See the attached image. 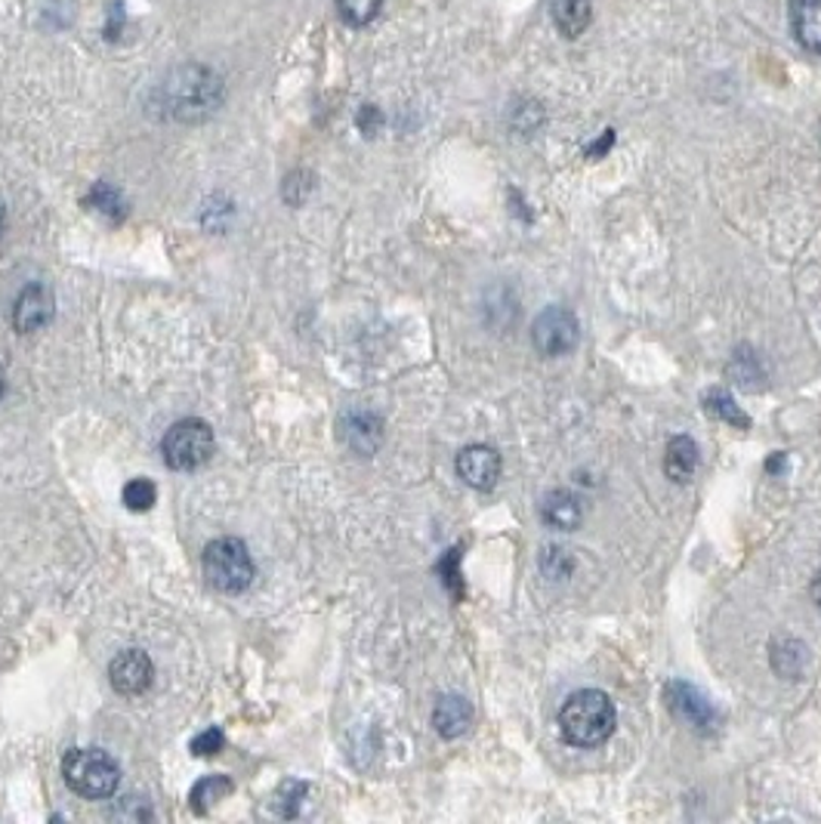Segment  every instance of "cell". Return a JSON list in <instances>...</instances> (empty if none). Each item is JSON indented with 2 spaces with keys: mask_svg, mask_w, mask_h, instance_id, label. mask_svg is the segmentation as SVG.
Here are the masks:
<instances>
[{
  "mask_svg": "<svg viewBox=\"0 0 821 824\" xmlns=\"http://www.w3.org/2000/svg\"><path fill=\"white\" fill-rule=\"evenodd\" d=\"M213 445L216 441H213L211 423L186 417V421L173 423L167 429V436L161 441V454H164V463L171 470L191 473V470H201L204 463L211 461Z\"/></svg>",
  "mask_w": 821,
  "mask_h": 824,
  "instance_id": "cell-5",
  "label": "cell"
},
{
  "mask_svg": "<svg viewBox=\"0 0 821 824\" xmlns=\"http://www.w3.org/2000/svg\"><path fill=\"white\" fill-rule=\"evenodd\" d=\"M62 775H65V785L84 800H109L121 782V769L115 760L105 750L96 748L69 750L62 760Z\"/></svg>",
  "mask_w": 821,
  "mask_h": 824,
  "instance_id": "cell-3",
  "label": "cell"
},
{
  "mask_svg": "<svg viewBox=\"0 0 821 824\" xmlns=\"http://www.w3.org/2000/svg\"><path fill=\"white\" fill-rule=\"evenodd\" d=\"M572 557L565 553V550H559V547H550V550H544V557H540V569L547 572V575L553 577V580H565L569 572H572Z\"/></svg>",
  "mask_w": 821,
  "mask_h": 824,
  "instance_id": "cell-22",
  "label": "cell"
},
{
  "mask_svg": "<svg viewBox=\"0 0 821 824\" xmlns=\"http://www.w3.org/2000/svg\"><path fill=\"white\" fill-rule=\"evenodd\" d=\"M306 794L303 782H285L282 790H278V797H275V809L285 815V819H294L297 815V803H300V797Z\"/></svg>",
  "mask_w": 821,
  "mask_h": 824,
  "instance_id": "cell-23",
  "label": "cell"
},
{
  "mask_svg": "<svg viewBox=\"0 0 821 824\" xmlns=\"http://www.w3.org/2000/svg\"><path fill=\"white\" fill-rule=\"evenodd\" d=\"M0 399H3V374H0Z\"/></svg>",
  "mask_w": 821,
  "mask_h": 824,
  "instance_id": "cell-27",
  "label": "cell"
},
{
  "mask_svg": "<svg viewBox=\"0 0 821 824\" xmlns=\"http://www.w3.org/2000/svg\"><path fill=\"white\" fill-rule=\"evenodd\" d=\"M550 13H553L556 28H559L565 38L584 35L593 20L590 0H550Z\"/></svg>",
  "mask_w": 821,
  "mask_h": 824,
  "instance_id": "cell-16",
  "label": "cell"
},
{
  "mask_svg": "<svg viewBox=\"0 0 821 824\" xmlns=\"http://www.w3.org/2000/svg\"><path fill=\"white\" fill-rule=\"evenodd\" d=\"M124 507L127 510H134V513H146V510H152L154 500H158V488H154L149 479H130L124 485Z\"/></svg>",
  "mask_w": 821,
  "mask_h": 824,
  "instance_id": "cell-21",
  "label": "cell"
},
{
  "mask_svg": "<svg viewBox=\"0 0 821 824\" xmlns=\"http://www.w3.org/2000/svg\"><path fill=\"white\" fill-rule=\"evenodd\" d=\"M532 344L540 355H565L577 346V319L565 307L544 309L532 325Z\"/></svg>",
  "mask_w": 821,
  "mask_h": 824,
  "instance_id": "cell-6",
  "label": "cell"
},
{
  "mask_svg": "<svg viewBox=\"0 0 821 824\" xmlns=\"http://www.w3.org/2000/svg\"><path fill=\"white\" fill-rule=\"evenodd\" d=\"M698 470V445L688 436H673L668 441V454H664V473L673 482H688Z\"/></svg>",
  "mask_w": 821,
  "mask_h": 824,
  "instance_id": "cell-15",
  "label": "cell"
},
{
  "mask_svg": "<svg viewBox=\"0 0 821 824\" xmlns=\"http://www.w3.org/2000/svg\"><path fill=\"white\" fill-rule=\"evenodd\" d=\"M458 476L476 491H492L500 479V454L492 445H467L458 454Z\"/></svg>",
  "mask_w": 821,
  "mask_h": 824,
  "instance_id": "cell-8",
  "label": "cell"
},
{
  "mask_svg": "<svg viewBox=\"0 0 821 824\" xmlns=\"http://www.w3.org/2000/svg\"><path fill=\"white\" fill-rule=\"evenodd\" d=\"M152 676H154V664L152 658L146 652H139V649H127V652H121L112 661V667H109V679H112V689L117 695H124V698H136V695H142V691L152 686Z\"/></svg>",
  "mask_w": 821,
  "mask_h": 824,
  "instance_id": "cell-7",
  "label": "cell"
},
{
  "mask_svg": "<svg viewBox=\"0 0 821 824\" xmlns=\"http://www.w3.org/2000/svg\"><path fill=\"white\" fill-rule=\"evenodd\" d=\"M670 710H676L686 723H692L695 728H710L717 723V710L710 708L701 691H695L688 683H670Z\"/></svg>",
  "mask_w": 821,
  "mask_h": 824,
  "instance_id": "cell-11",
  "label": "cell"
},
{
  "mask_svg": "<svg viewBox=\"0 0 821 824\" xmlns=\"http://www.w3.org/2000/svg\"><path fill=\"white\" fill-rule=\"evenodd\" d=\"M618 723L614 704L606 691L581 689L565 698L559 710V732L572 748H596L609 738Z\"/></svg>",
  "mask_w": 821,
  "mask_h": 824,
  "instance_id": "cell-2",
  "label": "cell"
},
{
  "mask_svg": "<svg viewBox=\"0 0 821 824\" xmlns=\"http://www.w3.org/2000/svg\"><path fill=\"white\" fill-rule=\"evenodd\" d=\"M705 408H707V414H713V417H720V421L732 423V426H738V429H747V426H750V417H747L745 411L735 404V399H732L729 392H723V389L707 392Z\"/></svg>",
  "mask_w": 821,
  "mask_h": 824,
  "instance_id": "cell-18",
  "label": "cell"
},
{
  "mask_svg": "<svg viewBox=\"0 0 821 824\" xmlns=\"http://www.w3.org/2000/svg\"><path fill=\"white\" fill-rule=\"evenodd\" d=\"M433 726L441 738H460L473 726V704L463 695H441L433 710Z\"/></svg>",
  "mask_w": 821,
  "mask_h": 824,
  "instance_id": "cell-12",
  "label": "cell"
},
{
  "mask_svg": "<svg viewBox=\"0 0 821 824\" xmlns=\"http://www.w3.org/2000/svg\"><path fill=\"white\" fill-rule=\"evenodd\" d=\"M204 577L220 594H245L257 577V565L238 537H220L204 547Z\"/></svg>",
  "mask_w": 821,
  "mask_h": 824,
  "instance_id": "cell-4",
  "label": "cell"
},
{
  "mask_svg": "<svg viewBox=\"0 0 821 824\" xmlns=\"http://www.w3.org/2000/svg\"><path fill=\"white\" fill-rule=\"evenodd\" d=\"M220 102H223V80L198 62L173 68L154 93V105L161 109V115L183 124L208 121L220 109Z\"/></svg>",
  "mask_w": 821,
  "mask_h": 824,
  "instance_id": "cell-1",
  "label": "cell"
},
{
  "mask_svg": "<svg viewBox=\"0 0 821 824\" xmlns=\"http://www.w3.org/2000/svg\"><path fill=\"white\" fill-rule=\"evenodd\" d=\"M791 25H794V35L806 50L821 53V0H794L791 3Z\"/></svg>",
  "mask_w": 821,
  "mask_h": 824,
  "instance_id": "cell-14",
  "label": "cell"
},
{
  "mask_svg": "<svg viewBox=\"0 0 821 824\" xmlns=\"http://www.w3.org/2000/svg\"><path fill=\"white\" fill-rule=\"evenodd\" d=\"M809 594H812V599H816V605L821 609V572L816 577H812V587H809Z\"/></svg>",
  "mask_w": 821,
  "mask_h": 824,
  "instance_id": "cell-25",
  "label": "cell"
},
{
  "mask_svg": "<svg viewBox=\"0 0 821 824\" xmlns=\"http://www.w3.org/2000/svg\"><path fill=\"white\" fill-rule=\"evenodd\" d=\"M540 519L556 528V532H574L584 519V503L577 495L565 491V488H556L547 498L540 500Z\"/></svg>",
  "mask_w": 821,
  "mask_h": 824,
  "instance_id": "cell-13",
  "label": "cell"
},
{
  "mask_svg": "<svg viewBox=\"0 0 821 824\" xmlns=\"http://www.w3.org/2000/svg\"><path fill=\"white\" fill-rule=\"evenodd\" d=\"M226 745V738H223V732L220 728H208V732H201L198 738H191V753L195 757H213V753H220Z\"/></svg>",
  "mask_w": 821,
  "mask_h": 824,
  "instance_id": "cell-24",
  "label": "cell"
},
{
  "mask_svg": "<svg viewBox=\"0 0 821 824\" xmlns=\"http://www.w3.org/2000/svg\"><path fill=\"white\" fill-rule=\"evenodd\" d=\"M340 429H344L340 436H344L346 445H349L352 451H359V454H374V451L381 448L383 421L377 414H371V411H352V414H346Z\"/></svg>",
  "mask_w": 821,
  "mask_h": 824,
  "instance_id": "cell-10",
  "label": "cell"
},
{
  "mask_svg": "<svg viewBox=\"0 0 821 824\" xmlns=\"http://www.w3.org/2000/svg\"><path fill=\"white\" fill-rule=\"evenodd\" d=\"M53 319V294L43 285H28L16 297V307H13V327L20 334H35L40 327L47 325Z\"/></svg>",
  "mask_w": 821,
  "mask_h": 824,
  "instance_id": "cell-9",
  "label": "cell"
},
{
  "mask_svg": "<svg viewBox=\"0 0 821 824\" xmlns=\"http://www.w3.org/2000/svg\"><path fill=\"white\" fill-rule=\"evenodd\" d=\"M232 782L226 775H208V778H201L198 785L191 787L189 794V809L195 815H208L211 812V806H216L220 800H226L232 794Z\"/></svg>",
  "mask_w": 821,
  "mask_h": 824,
  "instance_id": "cell-17",
  "label": "cell"
},
{
  "mask_svg": "<svg viewBox=\"0 0 821 824\" xmlns=\"http://www.w3.org/2000/svg\"><path fill=\"white\" fill-rule=\"evenodd\" d=\"M381 7H383V0H337L340 20H344L346 25H356V28L371 25V22L377 20Z\"/></svg>",
  "mask_w": 821,
  "mask_h": 824,
  "instance_id": "cell-20",
  "label": "cell"
},
{
  "mask_svg": "<svg viewBox=\"0 0 821 824\" xmlns=\"http://www.w3.org/2000/svg\"><path fill=\"white\" fill-rule=\"evenodd\" d=\"M90 204H94L96 213H102V216H105V220H112V223H121V220H124V213H127L121 192L112 189L109 183H99V186H94V192H90Z\"/></svg>",
  "mask_w": 821,
  "mask_h": 824,
  "instance_id": "cell-19",
  "label": "cell"
},
{
  "mask_svg": "<svg viewBox=\"0 0 821 824\" xmlns=\"http://www.w3.org/2000/svg\"><path fill=\"white\" fill-rule=\"evenodd\" d=\"M3 226H7V213H3V208H0V235H3Z\"/></svg>",
  "mask_w": 821,
  "mask_h": 824,
  "instance_id": "cell-26",
  "label": "cell"
}]
</instances>
